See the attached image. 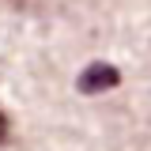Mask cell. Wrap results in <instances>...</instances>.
I'll return each instance as SVG.
<instances>
[{"label": "cell", "instance_id": "cell-3", "mask_svg": "<svg viewBox=\"0 0 151 151\" xmlns=\"http://www.w3.org/2000/svg\"><path fill=\"white\" fill-rule=\"evenodd\" d=\"M0 4H8V8H30L34 0H0Z\"/></svg>", "mask_w": 151, "mask_h": 151}, {"label": "cell", "instance_id": "cell-2", "mask_svg": "<svg viewBox=\"0 0 151 151\" xmlns=\"http://www.w3.org/2000/svg\"><path fill=\"white\" fill-rule=\"evenodd\" d=\"M8 136H12V121H8V113L0 110V144H8Z\"/></svg>", "mask_w": 151, "mask_h": 151}, {"label": "cell", "instance_id": "cell-1", "mask_svg": "<svg viewBox=\"0 0 151 151\" xmlns=\"http://www.w3.org/2000/svg\"><path fill=\"white\" fill-rule=\"evenodd\" d=\"M117 83H121V72H117L113 64H106V60L87 64V68L79 72V79H76L79 94H102V91H113Z\"/></svg>", "mask_w": 151, "mask_h": 151}]
</instances>
